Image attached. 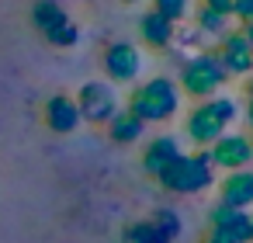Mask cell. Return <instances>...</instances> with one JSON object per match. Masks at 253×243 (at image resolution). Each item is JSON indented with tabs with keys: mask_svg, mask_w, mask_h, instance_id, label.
<instances>
[{
	"mask_svg": "<svg viewBox=\"0 0 253 243\" xmlns=\"http://www.w3.org/2000/svg\"><path fill=\"white\" fill-rule=\"evenodd\" d=\"M142 70V52L132 42H115L104 52V73L111 84H132Z\"/></svg>",
	"mask_w": 253,
	"mask_h": 243,
	"instance_id": "cell-8",
	"label": "cell"
},
{
	"mask_svg": "<svg viewBox=\"0 0 253 243\" xmlns=\"http://www.w3.org/2000/svg\"><path fill=\"white\" fill-rule=\"evenodd\" d=\"M225 25H229V18H222V14L208 11V7L198 11V28H201V32H208V35H225Z\"/></svg>",
	"mask_w": 253,
	"mask_h": 243,
	"instance_id": "cell-18",
	"label": "cell"
},
{
	"mask_svg": "<svg viewBox=\"0 0 253 243\" xmlns=\"http://www.w3.org/2000/svg\"><path fill=\"white\" fill-rule=\"evenodd\" d=\"M246 115H250V129H253V97H250V108H246Z\"/></svg>",
	"mask_w": 253,
	"mask_h": 243,
	"instance_id": "cell-24",
	"label": "cell"
},
{
	"mask_svg": "<svg viewBox=\"0 0 253 243\" xmlns=\"http://www.w3.org/2000/svg\"><path fill=\"white\" fill-rule=\"evenodd\" d=\"M225 77H229V73H225V66L218 63L215 52H198V56H191V59L184 63L177 87H180L184 94L198 97V101H208V97H215V94L222 91Z\"/></svg>",
	"mask_w": 253,
	"mask_h": 243,
	"instance_id": "cell-4",
	"label": "cell"
},
{
	"mask_svg": "<svg viewBox=\"0 0 253 243\" xmlns=\"http://www.w3.org/2000/svg\"><path fill=\"white\" fill-rule=\"evenodd\" d=\"M246 94H250V97H253V73H250V77H246Z\"/></svg>",
	"mask_w": 253,
	"mask_h": 243,
	"instance_id": "cell-23",
	"label": "cell"
},
{
	"mask_svg": "<svg viewBox=\"0 0 253 243\" xmlns=\"http://www.w3.org/2000/svg\"><path fill=\"white\" fill-rule=\"evenodd\" d=\"M180 108V87L167 77H153L146 84H139L132 94H128V111L135 118H142L146 125L149 122H167L173 118Z\"/></svg>",
	"mask_w": 253,
	"mask_h": 243,
	"instance_id": "cell-1",
	"label": "cell"
},
{
	"mask_svg": "<svg viewBox=\"0 0 253 243\" xmlns=\"http://www.w3.org/2000/svg\"><path fill=\"white\" fill-rule=\"evenodd\" d=\"M142 132H146V122H142V118H135L128 108H125V111H115V115H111V122H108V136H111V143H122V146L139 143V139H142Z\"/></svg>",
	"mask_w": 253,
	"mask_h": 243,
	"instance_id": "cell-15",
	"label": "cell"
},
{
	"mask_svg": "<svg viewBox=\"0 0 253 243\" xmlns=\"http://www.w3.org/2000/svg\"><path fill=\"white\" fill-rule=\"evenodd\" d=\"M80 122H84V115H80V108H77V97H70V94L49 97V104H45V125H49L52 132L70 136V132L80 129Z\"/></svg>",
	"mask_w": 253,
	"mask_h": 243,
	"instance_id": "cell-11",
	"label": "cell"
},
{
	"mask_svg": "<svg viewBox=\"0 0 253 243\" xmlns=\"http://www.w3.org/2000/svg\"><path fill=\"white\" fill-rule=\"evenodd\" d=\"M139 35H142V42H146L149 49H170L173 39H177V25L167 21V18L156 14V11H146V14L139 18Z\"/></svg>",
	"mask_w": 253,
	"mask_h": 243,
	"instance_id": "cell-14",
	"label": "cell"
},
{
	"mask_svg": "<svg viewBox=\"0 0 253 243\" xmlns=\"http://www.w3.org/2000/svg\"><path fill=\"white\" fill-rule=\"evenodd\" d=\"M180 233V215H173V212H156L149 222H135L132 229H128V236L135 240V243H170L173 236Z\"/></svg>",
	"mask_w": 253,
	"mask_h": 243,
	"instance_id": "cell-10",
	"label": "cell"
},
{
	"mask_svg": "<svg viewBox=\"0 0 253 243\" xmlns=\"http://www.w3.org/2000/svg\"><path fill=\"white\" fill-rule=\"evenodd\" d=\"M232 18H239L243 25H253V0H239L236 11H232Z\"/></svg>",
	"mask_w": 253,
	"mask_h": 243,
	"instance_id": "cell-21",
	"label": "cell"
},
{
	"mask_svg": "<svg viewBox=\"0 0 253 243\" xmlns=\"http://www.w3.org/2000/svg\"><path fill=\"white\" fill-rule=\"evenodd\" d=\"M125 4H135V0H125Z\"/></svg>",
	"mask_w": 253,
	"mask_h": 243,
	"instance_id": "cell-25",
	"label": "cell"
},
{
	"mask_svg": "<svg viewBox=\"0 0 253 243\" xmlns=\"http://www.w3.org/2000/svg\"><path fill=\"white\" fill-rule=\"evenodd\" d=\"M45 42H52V46H77V42H80V28H77L73 21H66V25H59L56 32H49Z\"/></svg>",
	"mask_w": 253,
	"mask_h": 243,
	"instance_id": "cell-19",
	"label": "cell"
},
{
	"mask_svg": "<svg viewBox=\"0 0 253 243\" xmlns=\"http://www.w3.org/2000/svg\"><path fill=\"white\" fill-rule=\"evenodd\" d=\"M156 181L167 191H173V194H198V191H205L215 181L211 177V156H208V149H201V153H180Z\"/></svg>",
	"mask_w": 253,
	"mask_h": 243,
	"instance_id": "cell-3",
	"label": "cell"
},
{
	"mask_svg": "<svg viewBox=\"0 0 253 243\" xmlns=\"http://www.w3.org/2000/svg\"><path fill=\"white\" fill-rule=\"evenodd\" d=\"M236 4H239V0H205L201 7H208V11H215V14H222V18H229V14L236 11Z\"/></svg>",
	"mask_w": 253,
	"mask_h": 243,
	"instance_id": "cell-20",
	"label": "cell"
},
{
	"mask_svg": "<svg viewBox=\"0 0 253 243\" xmlns=\"http://www.w3.org/2000/svg\"><path fill=\"white\" fill-rule=\"evenodd\" d=\"M218 198L229 208H250L253 205V170H229L218 181Z\"/></svg>",
	"mask_w": 253,
	"mask_h": 243,
	"instance_id": "cell-12",
	"label": "cell"
},
{
	"mask_svg": "<svg viewBox=\"0 0 253 243\" xmlns=\"http://www.w3.org/2000/svg\"><path fill=\"white\" fill-rule=\"evenodd\" d=\"M215 56H218V63L225 66L229 77H250V73H253V46L246 42L243 32L222 35V49H218Z\"/></svg>",
	"mask_w": 253,
	"mask_h": 243,
	"instance_id": "cell-9",
	"label": "cell"
},
{
	"mask_svg": "<svg viewBox=\"0 0 253 243\" xmlns=\"http://www.w3.org/2000/svg\"><path fill=\"white\" fill-rule=\"evenodd\" d=\"M177 156H180V139H177V136H156V139L146 146V153H142V170H146L149 177H160Z\"/></svg>",
	"mask_w": 253,
	"mask_h": 243,
	"instance_id": "cell-13",
	"label": "cell"
},
{
	"mask_svg": "<svg viewBox=\"0 0 253 243\" xmlns=\"http://www.w3.org/2000/svg\"><path fill=\"white\" fill-rule=\"evenodd\" d=\"M208 156H211V167L218 170H246L253 163V143L246 136H222L218 143L208 146Z\"/></svg>",
	"mask_w": 253,
	"mask_h": 243,
	"instance_id": "cell-7",
	"label": "cell"
},
{
	"mask_svg": "<svg viewBox=\"0 0 253 243\" xmlns=\"http://www.w3.org/2000/svg\"><path fill=\"white\" fill-rule=\"evenodd\" d=\"M243 35H246V42L253 46V25H243Z\"/></svg>",
	"mask_w": 253,
	"mask_h": 243,
	"instance_id": "cell-22",
	"label": "cell"
},
{
	"mask_svg": "<svg viewBox=\"0 0 253 243\" xmlns=\"http://www.w3.org/2000/svg\"><path fill=\"white\" fill-rule=\"evenodd\" d=\"M70 18H66V11H63V4H56V0H39V4L32 7V25L42 32V35H49V32H56L59 25H66Z\"/></svg>",
	"mask_w": 253,
	"mask_h": 243,
	"instance_id": "cell-16",
	"label": "cell"
},
{
	"mask_svg": "<svg viewBox=\"0 0 253 243\" xmlns=\"http://www.w3.org/2000/svg\"><path fill=\"white\" fill-rule=\"evenodd\" d=\"M236 115H239L236 101L215 94V97L201 101V104L187 115V136H191L198 146H211V143H218V139L225 136V129L236 122Z\"/></svg>",
	"mask_w": 253,
	"mask_h": 243,
	"instance_id": "cell-2",
	"label": "cell"
},
{
	"mask_svg": "<svg viewBox=\"0 0 253 243\" xmlns=\"http://www.w3.org/2000/svg\"><path fill=\"white\" fill-rule=\"evenodd\" d=\"M211 243H246L253 240V215H246L243 208H229V205H215L211 215Z\"/></svg>",
	"mask_w": 253,
	"mask_h": 243,
	"instance_id": "cell-5",
	"label": "cell"
},
{
	"mask_svg": "<svg viewBox=\"0 0 253 243\" xmlns=\"http://www.w3.org/2000/svg\"><path fill=\"white\" fill-rule=\"evenodd\" d=\"M77 108L84 115V122H94V125H108L111 115L118 111V97H115V87L101 84V80H90L80 87L77 94Z\"/></svg>",
	"mask_w": 253,
	"mask_h": 243,
	"instance_id": "cell-6",
	"label": "cell"
},
{
	"mask_svg": "<svg viewBox=\"0 0 253 243\" xmlns=\"http://www.w3.org/2000/svg\"><path fill=\"white\" fill-rule=\"evenodd\" d=\"M153 11L177 25V21H184L191 14V0H153Z\"/></svg>",
	"mask_w": 253,
	"mask_h": 243,
	"instance_id": "cell-17",
	"label": "cell"
}]
</instances>
